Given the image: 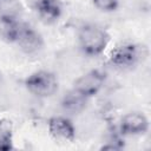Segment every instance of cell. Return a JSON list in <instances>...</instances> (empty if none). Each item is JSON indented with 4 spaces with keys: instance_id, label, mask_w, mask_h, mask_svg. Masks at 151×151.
Instances as JSON below:
<instances>
[{
    "instance_id": "8992f818",
    "label": "cell",
    "mask_w": 151,
    "mask_h": 151,
    "mask_svg": "<svg viewBox=\"0 0 151 151\" xmlns=\"http://www.w3.org/2000/svg\"><path fill=\"white\" fill-rule=\"evenodd\" d=\"M149 129L147 118L139 112H132L123 117L120 122V132L125 136L144 134Z\"/></svg>"
},
{
    "instance_id": "8fae6325",
    "label": "cell",
    "mask_w": 151,
    "mask_h": 151,
    "mask_svg": "<svg viewBox=\"0 0 151 151\" xmlns=\"http://www.w3.org/2000/svg\"><path fill=\"white\" fill-rule=\"evenodd\" d=\"M21 13L22 7L18 0H0V17L19 19Z\"/></svg>"
},
{
    "instance_id": "277c9868",
    "label": "cell",
    "mask_w": 151,
    "mask_h": 151,
    "mask_svg": "<svg viewBox=\"0 0 151 151\" xmlns=\"http://www.w3.org/2000/svg\"><path fill=\"white\" fill-rule=\"evenodd\" d=\"M106 79V74L100 70H92L85 74H83L76 83L73 88L85 96L86 98H91L96 96L103 87Z\"/></svg>"
},
{
    "instance_id": "30bf717a",
    "label": "cell",
    "mask_w": 151,
    "mask_h": 151,
    "mask_svg": "<svg viewBox=\"0 0 151 151\" xmlns=\"http://www.w3.org/2000/svg\"><path fill=\"white\" fill-rule=\"evenodd\" d=\"M22 26L19 19L0 17V37L8 42H15Z\"/></svg>"
},
{
    "instance_id": "9c48e42d",
    "label": "cell",
    "mask_w": 151,
    "mask_h": 151,
    "mask_svg": "<svg viewBox=\"0 0 151 151\" xmlns=\"http://www.w3.org/2000/svg\"><path fill=\"white\" fill-rule=\"evenodd\" d=\"M87 99L88 98H86L85 96H83L74 88H72L63 97L61 106L66 112L71 114H76V113L81 112L85 109Z\"/></svg>"
},
{
    "instance_id": "7c38bea8",
    "label": "cell",
    "mask_w": 151,
    "mask_h": 151,
    "mask_svg": "<svg viewBox=\"0 0 151 151\" xmlns=\"http://www.w3.org/2000/svg\"><path fill=\"white\" fill-rule=\"evenodd\" d=\"M12 149V136L9 129L0 123V150Z\"/></svg>"
},
{
    "instance_id": "5b68a950",
    "label": "cell",
    "mask_w": 151,
    "mask_h": 151,
    "mask_svg": "<svg viewBox=\"0 0 151 151\" xmlns=\"http://www.w3.org/2000/svg\"><path fill=\"white\" fill-rule=\"evenodd\" d=\"M15 44H18L20 50L24 51L25 53L33 54L41 50L44 41H42L41 35L35 29H33L31 26L24 24Z\"/></svg>"
},
{
    "instance_id": "ba28073f",
    "label": "cell",
    "mask_w": 151,
    "mask_h": 151,
    "mask_svg": "<svg viewBox=\"0 0 151 151\" xmlns=\"http://www.w3.org/2000/svg\"><path fill=\"white\" fill-rule=\"evenodd\" d=\"M50 133L61 140H73L76 137V129L72 122L65 117H52L48 120Z\"/></svg>"
},
{
    "instance_id": "7a4b0ae2",
    "label": "cell",
    "mask_w": 151,
    "mask_h": 151,
    "mask_svg": "<svg viewBox=\"0 0 151 151\" xmlns=\"http://www.w3.org/2000/svg\"><path fill=\"white\" fill-rule=\"evenodd\" d=\"M26 88L37 97H50L58 90L57 77L48 71H37L25 80Z\"/></svg>"
},
{
    "instance_id": "52a82bcc",
    "label": "cell",
    "mask_w": 151,
    "mask_h": 151,
    "mask_svg": "<svg viewBox=\"0 0 151 151\" xmlns=\"http://www.w3.org/2000/svg\"><path fill=\"white\" fill-rule=\"evenodd\" d=\"M34 8L39 18L46 24L55 22L63 14L61 0H37Z\"/></svg>"
},
{
    "instance_id": "6da1fadb",
    "label": "cell",
    "mask_w": 151,
    "mask_h": 151,
    "mask_svg": "<svg viewBox=\"0 0 151 151\" xmlns=\"http://www.w3.org/2000/svg\"><path fill=\"white\" fill-rule=\"evenodd\" d=\"M107 32L98 25H84L78 32V41L81 51L87 55H98L103 53L109 44Z\"/></svg>"
},
{
    "instance_id": "3957f363",
    "label": "cell",
    "mask_w": 151,
    "mask_h": 151,
    "mask_svg": "<svg viewBox=\"0 0 151 151\" xmlns=\"http://www.w3.org/2000/svg\"><path fill=\"white\" fill-rule=\"evenodd\" d=\"M144 58V47L136 44H123L117 46L111 55L110 64L117 68H132Z\"/></svg>"
},
{
    "instance_id": "4fadbf2b",
    "label": "cell",
    "mask_w": 151,
    "mask_h": 151,
    "mask_svg": "<svg viewBox=\"0 0 151 151\" xmlns=\"http://www.w3.org/2000/svg\"><path fill=\"white\" fill-rule=\"evenodd\" d=\"M120 0H92L96 8L101 12H112L116 11L119 6Z\"/></svg>"
}]
</instances>
